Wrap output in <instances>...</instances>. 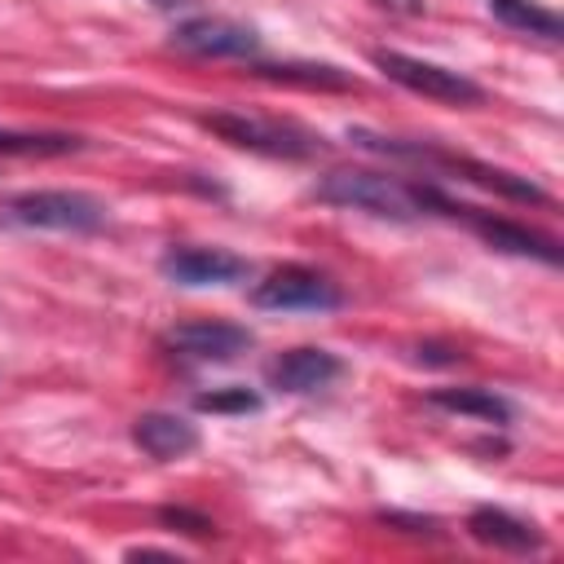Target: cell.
<instances>
[{
	"label": "cell",
	"mask_w": 564,
	"mask_h": 564,
	"mask_svg": "<svg viewBox=\"0 0 564 564\" xmlns=\"http://www.w3.org/2000/svg\"><path fill=\"white\" fill-rule=\"evenodd\" d=\"M172 48L194 57H256L260 35L256 26H242L234 18H185L172 31Z\"/></svg>",
	"instance_id": "8"
},
{
	"label": "cell",
	"mask_w": 564,
	"mask_h": 564,
	"mask_svg": "<svg viewBox=\"0 0 564 564\" xmlns=\"http://www.w3.org/2000/svg\"><path fill=\"white\" fill-rule=\"evenodd\" d=\"M370 62L401 88L419 93V97H432V101H445V106H480L485 101V88L476 79H467L463 70H449V66H436V62H423V57H410L401 48H375Z\"/></svg>",
	"instance_id": "4"
},
{
	"label": "cell",
	"mask_w": 564,
	"mask_h": 564,
	"mask_svg": "<svg viewBox=\"0 0 564 564\" xmlns=\"http://www.w3.org/2000/svg\"><path fill=\"white\" fill-rule=\"evenodd\" d=\"M150 9H159V13H189V9H198V0H145Z\"/></svg>",
	"instance_id": "20"
},
{
	"label": "cell",
	"mask_w": 564,
	"mask_h": 564,
	"mask_svg": "<svg viewBox=\"0 0 564 564\" xmlns=\"http://www.w3.org/2000/svg\"><path fill=\"white\" fill-rule=\"evenodd\" d=\"M344 375V361L330 348H286L282 357L269 361L264 379L278 392H317Z\"/></svg>",
	"instance_id": "10"
},
{
	"label": "cell",
	"mask_w": 564,
	"mask_h": 564,
	"mask_svg": "<svg viewBox=\"0 0 564 564\" xmlns=\"http://www.w3.org/2000/svg\"><path fill=\"white\" fill-rule=\"evenodd\" d=\"M458 220H467L494 251H511V256H529V260H542V264H560V247L546 238V234H538V229H529V225H520V220H507V216H489V212H480V207H458Z\"/></svg>",
	"instance_id": "9"
},
{
	"label": "cell",
	"mask_w": 564,
	"mask_h": 564,
	"mask_svg": "<svg viewBox=\"0 0 564 564\" xmlns=\"http://www.w3.org/2000/svg\"><path fill=\"white\" fill-rule=\"evenodd\" d=\"M467 533H471L480 546L511 551V555H529V551L542 546V533H538L529 520H520V516H511V511H502V507H476V511L467 516Z\"/></svg>",
	"instance_id": "12"
},
{
	"label": "cell",
	"mask_w": 564,
	"mask_h": 564,
	"mask_svg": "<svg viewBox=\"0 0 564 564\" xmlns=\"http://www.w3.org/2000/svg\"><path fill=\"white\" fill-rule=\"evenodd\" d=\"M423 185L427 181H410V176H392V172L339 167L313 185V198L330 203V207L370 212L383 220H414V216H423Z\"/></svg>",
	"instance_id": "1"
},
{
	"label": "cell",
	"mask_w": 564,
	"mask_h": 564,
	"mask_svg": "<svg viewBox=\"0 0 564 564\" xmlns=\"http://www.w3.org/2000/svg\"><path fill=\"white\" fill-rule=\"evenodd\" d=\"M0 220L48 234H93L110 220V207L84 189H22L0 198Z\"/></svg>",
	"instance_id": "2"
},
{
	"label": "cell",
	"mask_w": 564,
	"mask_h": 564,
	"mask_svg": "<svg viewBox=\"0 0 564 564\" xmlns=\"http://www.w3.org/2000/svg\"><path fill=\"white\" fill-rule=\"evenodd\" d=\"M194 405L203 414H256L260 410V392L234 383V388H212V392H198Z\"/></svg>",
	"instance_id": "17"
},
{
	"label": "cell",
	"mask_w": 564,
	"mask_h": 564,
	"mask_svg": "<svg viewBox=\"0 0 564 564\" xmlns=\"http://www.w3.org/2000/svg\"><path fill=\"white\" fill-rule=\"evenodd\" d=\"M207 132H216L220 141L251 150V154H269V159H313L326 150V137L295 123V119H264V115H247V110H212L198 119Z\"/></svg>",
	"instance_id": "3"
},
{
	"label": "cell",
	"mask_w": 564,
	"mask_h": 564,
	"mask_svg": "<svg viewBox=\"0 0 564 564\" xmlns=\"http://www.w3.org/2000/svg\"><path fill=\"white\" fill-rule=\"evenodd\" d=\"M251 344H256V335L238 322H225V317H194V322H176L172 330H163V348L172 357H185V361H198V366L234 361Z\"/></svg>",
	"instance_id": "6"
},
{
	"label": "cell",
	"mask_w": 564,
	"mask_h": 564,
	"mask_svg": "<svg viewBox=\"0 0 564 564\" xmlns=\"http://www.w3.org/2000/svg\"><path fill=\"white\" fill-rule=\"evenodd\" d=\"M414 361H423V366H458L463 352L449 348V344H414Z\"/></svg>",
	"instance_id": "19"
},
{
	"label": "cell",
	"mask_w": 564,
	"mask_h": 564,
	"mask_svg": "<svg viewBox=\"0 0 564 564\" xmlns=\"http://www.w3.org/2000/svg\"><path fill=\"white\" fill-rule=\"evenodd\" d=\"M489 13H494L502 26L524 31V35H538V40H560V35H564L560 13H551V9L538 4V0H489Z\"/></svg>",
	"instance_id": "16"
},
{
	"label": "cell",
	"mask_w": 564,
	"mask_h": 564,
	"mask_svg": "<svg viewBox=\"0 0 564 564\" xmlns=\"http://www.w3.org/2000/svg\"><path fill=\"white\" fill-rule=\"evenodd\" d=\"M427 405H436L445 414H467V419H480V423H494V427H507L511 414H516L511 401L498 397L494 388H432Z\"/></svg>",
	"instance_id": "13"
},
{
	"label": "cell",
	"mask_w": 564,
	"mask_h": 564,
	"mask_svg": "<svg viewBox=\"0 0 564 564\" xmlns=\"http://www.w3.org/2000/svg\"><path fill=\"white\" fill-rule=\"evenodd\" d=\"M132 441L137 449H145L150 458L159 463H172V458H185L198 449V427L181 414H167V410H150L132 423Z\"/></svg>",
	"instance_id": "11"
},
{
	"label": "cell",
	"mask_w": 564,
	"mask_h": 564,
	"mask_svg": "<svg viewBox=\"0 0 564 564\" xmlns=\"http://www.w3.org/2000/svg\"><path fill=\"white\" fill-rule=\"evenodd\" d=\"M251 75L273 84H300V88H357V79L344 66L330 62H251Z\"/></svg>",
	"instance_id": "14"
},
{
	"label": "cell",
	"mask_w": 564,
	"mask_h": 564,
	"mask_svg": "<svg viewBox=\"0 0 564 564\" xmlns=\"http://www.w3.org/2000/svg\"><path fill=\"white\" fill-rule=\"evenodd\" d=\"M159 520L172 524V529H181V533H189V538H212L216 533V524L203 511H189V507H163Z\"/></svg>",
	"instance_id": "18"
},
{
	"label": "cell",
	"mask_w": 564,
	"mask_h": 564,
	"mask_svg": "<svg viewBox=\"0 0 564 564\" xmlns=\"http://www.w3.org/2000/svg\"><path fill=\"white\" fill-rule=\"evenodd\" d=\"M159 273L176 286H234L251 278V260L225 247H172L163 251Z\"/></svg>",
	"instance_id": "7"
},
{
	"label": "cell",
	"mask_w": 564,
	"mask_h": 564,
	"mask_svg": "<svg viewBox=\"0 0 564 564\" xmlns=\"http://www.w3.org/2000/svg\"><path fill=\"white\" fill-rule=\"evenodd\" d=\"M251 304L269 313H330L344 304V291L308 264H282L251 286Z\"/></svg>",
	"instance_id": "5"
},
{
	"label": "cell",
	"mask_w": 564,
	"mask_h": 564,
	"mask_svg": "<svg viewBox=\"0 0 564 564\" xmlns=\"http://www.w3.org/2000/svg\"><path fill=\"white\" fill-rule=\"evenodd\" d=\"M88 141L79 132H22V128H0V159H62L79 154Z\"/></svg>",
	"instance_id": "15"
},
{
	"label": "cell",
	"mask_w": 564,
	"mask_h": 564,
	"mask_svg": "<svg viewBox=\"0 0 564 564\" xmlns=\"http://www.w3.org/2000/svg\"><path fill=\"white\" fill-rule=\"evenodd\" d=\"M383 9H392V13H405V18H419L423 13V0H379Z\"/></svg>",
	"instance_id": "21"
}]
</instances>
